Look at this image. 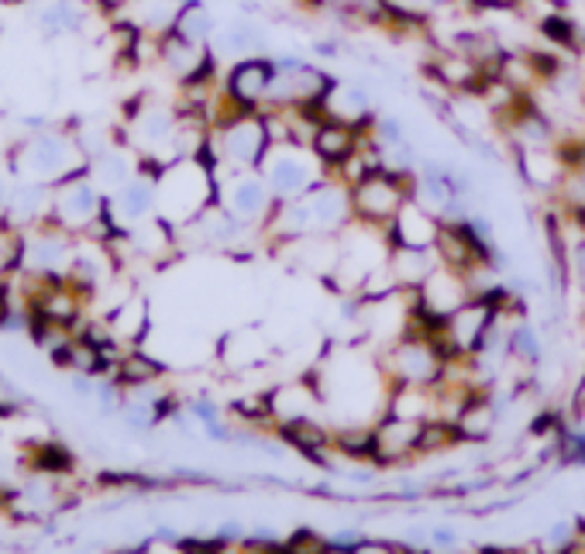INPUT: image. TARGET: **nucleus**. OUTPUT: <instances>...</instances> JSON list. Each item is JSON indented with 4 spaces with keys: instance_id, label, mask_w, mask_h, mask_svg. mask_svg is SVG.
Segmentation results:
<instances>
[{
    "instance_id": "nucleus-26",
    "label": "nucleus",
    "mask_w": 585,
    "mask_h": 554,
    "mask_svg": "<svg viewBox=\"0 0 585 554\" xmlns=\"http://www.w3.org/2000/svg\"><path fill=\"white\" fill-rule=\"evenodd\" d=\"M32 255H34V262L38 265H55V262L62 259V244H55V242H38L32 248Z\"/></svg>"
},
{
    "instance_id": "nucleus-28",
    "label": "nucleus",
    "mask_w": 585,
    "mask_h": 554,
    "mask_svg": "<svg viewBox=\"0 0 585 554\" xmlns=\"http://www.w3.org/2000/svg\"><path fill=\"white\" fill-rule=\"evenodd\" d=\"M434 540H437V544H455V530H451V527H437V530H434Z\"/></svg>"
},
{
    "instance_id": "nucleus-13",
    "label": "nucleus",
    "mask_w": 585,
    "mask_h": 554,
    "mask_svg": "<svg viewBox=\"0 0 585 554\" xmlns=\"http://www.w3.org/2000/svg\"><path fill=\"white\" fill-rule=\"evenodd\" d=\"M455 424H458V431H462V441H485V437L493 434V427H496V414H493V406H489L482 396H472L462 410H458Z\"/></svg>"
},
{
    "instance_id": "nucleus-15",
    "label": "nucleus",
    "mask_w": 585,
    "mask_h": 554,
    "mask_svg": "<svg viewBox=\"0 0 585 554\" xmlns=\"http://www.w3.org/2000/svg\"><path fill=\"white\" fill-rule=\"evenodd\" d=\"M455 441H462V431L455 420H420V434H417V454H430V451H445Z\"/></svg>"
},
{
    "instance_id": "nucleus-16",
    "label": "nucleus",
    "mask_w": 585,
    "mask_h": 554,
    "mask_svg": "<svg viewBox=\"0 0 585 554\" xmlns=\"http://www.w3.org/2000/svg\"><path fill=\"white\" fill-rule=\"evenodd\" d=\"M172 28H176V35H183L187 42H197V45H200V42H206L210 32H214V21H210V14H206L197 0H189L187 7L179 11V18L172 21Z\"/></svg>"
},
{
    "instance_id": "nucleus-23",
    "label": "nucleus",
    "mask_w": 585,
    "mask_h": 554,
    "mask_svg": "<svg viewBox=\"0 0 585 554\" xmlns=\"http://www.w3.org/2000/svg\"><path fill=\"white\" fill-rule=\"evenodd\" d=\"M42 24H49V32H59V28H72L76 24V11L69 4H55L42 14Z\"/></svg>"
},
{
    "instance_id": "nucleus-21",
    "label": "nucleus",
    "mask_w": 585,
    "mask_h": 554,
    "mask_svg": "<svg viewBox=\"0 0 585 554\" xmlns=\"http://www.w3.org/2000/svg\"><path fill=\"white\" fill-rule=\"evenodd\" d=\"M97 176H101V183H107V186H120L128 179V162L120 156H107L103 162H97Z\"/></svg>"
},
{
    "instance_id": "nucleus-2",
    "label": "nucleus",
    "mask_w": 585,
    "mask_h": 554,
    "mask_svg": "<svg viewBox=\"0 0 585 554\" xmlns=\"http://www.w3.org/2000/svg\"><path fill=\"white\" fill-rule=\"evenodd\" d=\"M210 179L197 162H183L162 176V210L172 221H187L204 207Z\"/></svg>"
},
{
    "instance_id": "nucleus-4",
    "label": "nucleus",
    "mask_w": 585,
    "mask_h": 554,
    "mask_svg": "<svg viewBox=\"0 0 585 554\" xmlns=\"http://www.w3.org/2000/svg\"><path fill=\"white\" fill-rule=\"evenodd\" d=\"M275 80V66L269 59H245L227 76V93L241 100L245 107H255L258 100L269 97V87Z\"/></svg>"
},
{
    "instance_id": "nucleus-7",
    "label": "nucleus",
    "mask_w": 585,
    "mask_h": 554,
    "mask_svg": "<svg viewBox=\"0 0 585 554\" xmlns=\"http://www.w3.org/2000/svg\"><path fill=\"white\" fill-rule=\"evenodd\" d=\"M417 434H420V420H407V416L389 414L376 431V458L379 462H399L417 451Z\"/></svg>"
},
{
    "instance_id": "nucleus-12",
    "label": "nucleus",
    "mask_w": 585,
    "mask_h": 554,
    "mask_svg": "<svg viewBox=\"0 0 585 554\" xmlns=\"http://www.w3.org/2000/svg\"><path fill=\"white\" fill-rule=\"evenodd\" d=\"M389 269L403 286H424L434 272V259H430L427 248H393Z\"/></svg>"
},
{
    "instance_id": "nucleus-24",
    "label": "nucleus",
    "mask_w": 585,
    "mask_h": 554,
    "mask_svg": "<svg viewBox=\"0 0 585 554\" xmlns=\"http://www.w3.org/2000/svg\"><path fill=\"white\" fill-rule=\"evenodd\" d=\"M286 548H290V551H303V548H307V551H324L327 540H321L313 530H296V534L286 540Z\"/></svg>"
},
{
    "instance_id": "nucleus-30",
    "label": "nucleus",
    "mask_w": 585,
    "mask_h": 554,
    "mask_svg": "<svg viewBox=\"0 0 585 554\" xmlns=\"http://www.w3.org/2000/svg\"><path fill=\"white\" fill-rule=\"evenodd\" d=\"M0 200H4V190H0Z\"/></svg>"
},
{
    "instance_id": "nucleus-17",
    "label": "nucleus",
    "mask_w": 585,
    "mask_h": 554,
    "mask_svg": "<svg viewBox=\"0 0 585 554\" xmlns=\"http://www.w3.org/2000/svg\"><path fill=\"white\" fill-rule=\"evenodd\" d=\"M59 207L66 214V221L80 224V221H86L97 210V193L90 190V186H72V190L62 193V204Z\"/></svg>"
},
{
    "instance_id": "nucleus-8",
    "label": "nucleus",
    "mask_w": 585,
    "mask_h": 554,
    "mask_svg": "<svg viewBox=\"0 0 585 554\" xmlns=\"http://www.w3.org/2000/svg\"><path fill=\"white\" fill-rule=\"evenodd\" d=\"M310 183V166L300 156H292L290 148H279L269 166V186L275 196H296Z\"/></svg>"
},
{
    "instance_id": "nucleus-22",
    "label": "nucleus",
    "mask_w": 585,
    "mask_h": 554,
    "mask_svg": "<svg viewBox=\"0 0 585 554\" xmlns=\"http://www.w3.org/2000/svg\"><path fill=\"white\" fill-rule=\"evenodd\" d=\"M510 345H513L516 355H520V358H527V362H537V358H541V345H537V338H533L531 328H516Z\"/></svg>"
},
{
    "instance_id": "nucleus-1",
    "label": "nucleus",
    "mask_w": 585,
    "mask_h": 554,
    "mask_svg": "<svg viewBox=\"0 0 585 554\" xmlns=\"http://www.w3.org/2000/svg\"><path fill=\"white\" fill-rule=\"evenodd\" d=\"M403 204H407V190H403L399 176L389 173V169H379V173L365 176L351 190V207L361 217V224L389 227Z\"/></svg>"
},
{
    "instance_id": "nucleus-5",
    "label": "nucleus",
    "mask_w": 585,
    "mask_h": 554,
    "mask_svg": "<svg viewBox=\"0 0 585 554\" xmlns=\"http://www.w3.org/2000/svg\"><path fill=\"white\" fill-rule=\"evenodd\" d=\"M437 231H441V224L427 217L413 200H407L389 224V238L396 248H430V244H437Z\"/></svg>"
},
{
    "instance_id": "nucleus-11",
    "label": "nucleus",
    "mask_w": 585,
    "mask_h": 554,
    "mask_svg": "<svg viewBox=\"0 0 585 554\" xmlns=\"http://www.w3.org/2000/svg\"><path fill=\"white\" fill-rule=\"evenodd\" d=\"M231 210L238 217H262L269 210V186L255 176H241L231 183Z\"/></svg>"
},
{
    "instance_id": "nucleus-27",
    "label": "nucleus",
    "mask_w": 585,
    "mask_h": 554,
    "mask_svg": "<svg viewBox=\"0 0 585 554\" xmlns=\"http://www.w3.org/2000/svg\"><path fill=\"white\" fill-rule=\"evenodd\" d=\"M38 204H42V193H38V190H24L14 200V214H21V217H24V214L38 210Z\"/></svg>"
},
{
    "instance_id": "nucleus-29",
    "label": "nucleus",
    "mask_w": 585,
    "mask_h": 554,
    "mask_svg": "<svg viewBox=\"0 0 585 554\" xmlns=\"http://www.w3.org/2000/svg\"><path fill=\"white\" fill-rule=\"evenodd\" d=\"M310 7H321V4H324V0H307Z\"/></svg>"
},
{
    "instance_id": "nucleus-20",
    "label": "nucleus",
    "mask_w": 585,
    "mask_h": 554,
    "mask_svg": "<svg viewBox=\"0 0 585 554\" xmlns=\"http://www.w3.org/2000/svg\"><path fill=\"white\" fill-rule=\"evenodd\" d=\"M541 32H544V38H551L554 45H575V38H579V28L571 24L568 18H561V14H544L541 18Z\"/></svg>"
},
{
    "instance_id": "nucleus-25",
    "label": "nucleus",
    "mask_w": 585,
    "mask_h": 554,
    "mask_svg": "<svg viewBox=\"0 0 585 554\" xmlns=\"http://www.w3.org/2000/svg\"><path fill=\"white\" fill-rule=\"evenodd\" d=\"M155 372H158V365L145 362V358H128V365H124V379L128 382H145L152 379Z\"/></svg>"
},
{
    "instance_id": "nucleus-3",
    "label": "nucleus",
    "mask_w": 585,
    "mask_h": 554,
    "mask_svg": "<svg viewBox=\"0 0 585 554\" xmlns=\"http://www.w3.org/2000/svg\"><path fill=\"white\" fill-rule=\"evenodd\" d=\"M224 156L231 158L235 166H255L258 158L265 156V145H269V128L265 118H252L245 114L235 124L224 128Z\"/></svg>"
},
{
    "instance_id": "nucleus-9",
    "label": "nucleus",
    "mask_w": 585,
    "mask_h": 554,
    "mask_svg": "<svg viewBox=\"0 0 585 554\" xmlns=\"http://www.w3.org/2000/svg\"><path fill=\"white\" fill-rule=\"evenodd\" d=\"M24 166L28 173L42 176V179H52V176L66 173L69 169V145L62 138H52V135H42L28 145L24 152Z\"/></svg>"
},
{
    "instance_id": "nucleus-14",
    "label": "nucleus",
    "mask_w": 585,
    "mask_h": 554,
    "mask_svg": "<svg viewBox=\"0 0 585 554\" xmlns=\"http://www.w3.org/2000/svg\"><path fill=\"white\" fill-rule=\"evenodd\" d=\"M310 207H313V217L321 221V224H344L351 214H355V207H351V196L341 190H313L310 193Z\"/></svg>"
},
{
    "instance_id": "nucleus-19",
    "label": "nucleus",
    "mask_w": 585,
    "mask_h": 554,
    "mask_svg": "<svg viewBox=\"0 0 585 554\" xmlns=\"http://www.w3.org/2000/svg\"><path fill=\"white\" fill-rule=\"evenodd\" d=\"M155 204V193L149 183H131V186H124L120 190V210L128 214V217H141V214H149Z\"/></svg>"
},
{
    "instance_id": "nucleus-6",
    "label": "nucleus",
    "mask_w": 585,
    "mask_h": 554,
    "mask_svg": "<svg viewBox=\"0 0 585 554\" xmlns=\"http://www.w3.org/2000/svg\"><path fill=\"white\" fill-rule=\"evenodd\" d=\"M313 152L331 162V166H344L348 158L355 156V148H359V131H355V124L341 121V118H327L317 131H313Z\"/></svg>"
},
{
    "instance_id": "nucleus-18",
    "label": "nucleus",
    "mask_w": 585,
    "mask_h": 554,
    "mask_svg": "<svg viewBox=\"0 0 585 554\" xmlns=\"http://www.w3.org/2000/svg\"><path fill=\"white\" fill-rule=\"evenodd\" d=\"M334 448L351 458H376V431H361V427L341 431L334 437Z\"/></svg>"
},
{
    "instance_id": "nucleus-10",
    "label": "nucleus",
    "mask_w": 585,
    "mask_h": 554,
    "mask_svg": "<svg viewBox=\"0 0 585 554\" xmlns=\"http://www.w3.org/2000/svg\"><path fill=\"white\" fill-rule=\"evenodd\" d=\"M279 434H283V441H286V444L300 448L303 454H310V458H321V451H324L327 444H334V441H331V434H327L324 427H317L307 414L290 416V420L279 427Z\"/></svg>"
}]
</instances>
